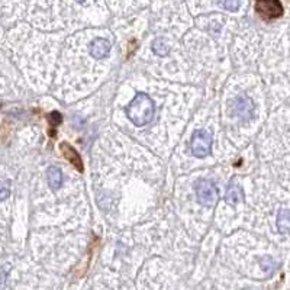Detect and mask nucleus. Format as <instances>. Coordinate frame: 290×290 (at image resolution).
Instances as JSON below:
<instances>
[{
    "label": "nucleus",
    "mask_w": 290,
    "mask_h": 290,
    "mask_svg": "<svg viewBox=\"0 0 290 290\" xmlns=\"http://www.w3.org/2000/svg\"><path fill=\"white\" fill-rule=\"evenodd\" d=\"M156 113V103L154 100L144 91H138L131 103L126 106V116L128 119L136 125L144 126L150 124Z\"/></svg>",
    "instance_id": "nucleus-1"
},
{
    "label": "nucleus",
    "mask_w": 290,
    "mask_h": 290,
    "mask_svg": "<svg viewBox=\"0 0 290 290\" xmlns=\"http://www.w3.org/2000/svg\"><path fill=\"white\" fill-rule=\"evenodd\" d=\"M195 190H196L198 202L206 207H212L218 202V187L210 180H198L195 184Z\"/></svg>",
    "instance_id": "nucleus-2"
},
{
    "label": "nucleus",
    "mask_w": 290,
    "mask_h": 290,
    "mask_svg": "<svg viewBox=\"0 0 290 290\" xmlns=\"http://www.w3.org/2000/svg\"><path fill=\"white\" fill-rule=\"evenodd\" d=\"M212 142H213V138H212L210 132H207L205 129L196 131L192 136V141H190L192 154L198 157V158L207 157L212 151Z\"/></svg>",
    "instance_id": "nucleus-3"
},
{
    "label": "nucleus",
    "mask_w": 290,
    "mask_h": 290,
    "mask_svg": "<svg viewBox=\"0 0 290 290\" xmlns=\"http://www.w3.org/2000/svg\"><path fill=\"white\" fill-rule=\"evenodd\" d=\"M255 12L264 21H273L283 15L280 0H255Z\"/></svg>",
    "instance_id": "nucleus-4"
},
{
    "label": "nucleus",
    "mask_w": 290,
    "mask_h": 290,
    "mask_svg": "<svg viewBox=\"0 0 290 290\" xmlns=\"http://www.w3.org/2000/svg\"><path fill=\"white\" fill-rule=\"evenodd\" d=\"M232 108H234V113L243 121H251L254 118V103L246 94H240L234 100Z\"/></svg>",
    "instance_id": "nucleus-5"
},
{
    "label": "nucleus",
    "mask_w": 290,
    "mask_h": 290,
    "mask_svg": "<svg viewBox=\"0 0 290 290\" xmlns=\"http://www.w3.org/2000/svg\"><path fill=\"white\" fill-rule=\"evenodd\" d=\"M112 45L108 40H105V38H96L90 44V54H91L93 58L100 60V58H105L109 54Z\"/></svg>",
    "instance_id": "nucleus-6"
},
{
    "label": "nucleus",
    "mask_w": 290,
    "mask_h": 290,
    "mask_svg": "<svg viewBox=\"0 0 290 290\" xmlns=\"http://www.w3.org/2000/svg\"><path fill=\"white\" fill-rule=\"evenodd\" d=\"M246 201V196H244V190L241 189V186L235 181H232L228 189H226V193H225V202L231 206L234 205H238V203H243Z\"/></svg>",
    "instance_id": "nucleus-7"
},
{
    "label": "nucleus",
    "mask_w": 290,
    "mask_h": 290,
    "mask_svg": "<svg viewBox=\"0 0 290 290\" xmlns=\"http://www.w3.org/2000/svg\"><path fill=\"white\" fill-rule=\"evenodd\" d=\"M61 153H63V156L67 158L68 161L76 167V170L77 171H83V163H82V158L79 156V153L70 145L67 142H63L61 144Z\"/></svg>",
    "instance_id": "nucleus-8"
},
{
    "label": "nucleus",
    "mask_w": 290,
    "mask_h": 290,
    "mask_svg": "<svg viewBox=\"0 0 290 290\" xmlns=\"http://www.w3.org/2000/svg\"><path fill=\"white\" fill-rule=\"evenodd\" d=\"M46 180H48V184H49L51 190L57 192L61 187V184H63V173H61V170L54 167V166H51L46 170Z\"/></svg>",
    "instance_id": "nucleus-9"
},
{
    "label": "nucleus",
    "mask_w": 290,
    "mask_h": 290,
    "mask_svg": "<svg viewBox=\"0 0 290 290\" xmlns=\"http://www.w3.org/2000/svg\"><path fill=\"white\" fill-rule=\"evenodd\" d=\"M277 229L280 234H289L290 232V210L289 209H280L277 215Z\"/></svg>",
    "instance_id": "nucleus-10"
},
{
    "label": "nucleus",
    "mask_w": 290,
    "mask_h": 290,
    "mask_svg": "<svg viewBox=\"0 0 290 290\" xmlns=\"http://www.w3.org/2000/svg\"><path fill=\"white\" fill-rule=\"evenodd\" d=\"M151 48H153V52L157 54V55H160V57L167 55L168 51H170V48H168V45L166 42V40H163V38H157L156 41L153 42V45H151Z\"/></svg>",
    "instance_id": "nucleus-11"
},
{
    "label": "nucleus",
    "mask_w": 290,
    "mask_h": 290,
    "mask_svg": "<svg viewBox=\"0 0 290 290\" xmlns=\"http://www.w3.org/2000/svg\"><path fill=\"white\" fill-rule=\"evenodd\" d=\"M223 6L229 12H237L240 9V6H241V0H225Z\"/></svg>",
    "instance_id": "nucleus-12"
},
{
    "label": "nucleus",
    "mask_w": 290,
    "mask_h": 290,
    "mask_svg": "<svg viewBox=\"0 0 290 290\" xmlns=\"http://www.w3.org/2000/svg\"><path fill=\"white\" fill-rule=\"evenodd\" d=\"M48 119L51 121V124H52V125H60V124H61V121H63V116H61L58 112H52V113L48 116Z\"/></svg>",
    "instance_id": "nucleus-13"
},
{
    "label": "nucleus",
    "mask_w": 290,
    "mask_h": 290,
    "mask_svg": "<svg viewBox=\"0 0 290 290\" xmlns=\"http://www.w3.org/2000/svg\"><path fill=\"white\" fill-rule=\"evenodd\" d=\"M9 195V189H7V183L3 181V187H1V196H0V201H4Z\"/></svg>",
    "instance_id": "nucleus-14"
},
{
    "label": "nucleus",
    "mask_w": 290,
    "mask_h": 290,
    "mask_svg": "<svg viewBox=\"0 0 290 290\" xmlns=\"http://www.w3.org/2000/svg\"><path fill=\"white\" fill-rule=\"evenodd\" d=\"M76 1H79V3H83L84 0H76Z\"/></svg>",
    "instance_id": "nucleus-15"
}]
</instances>
